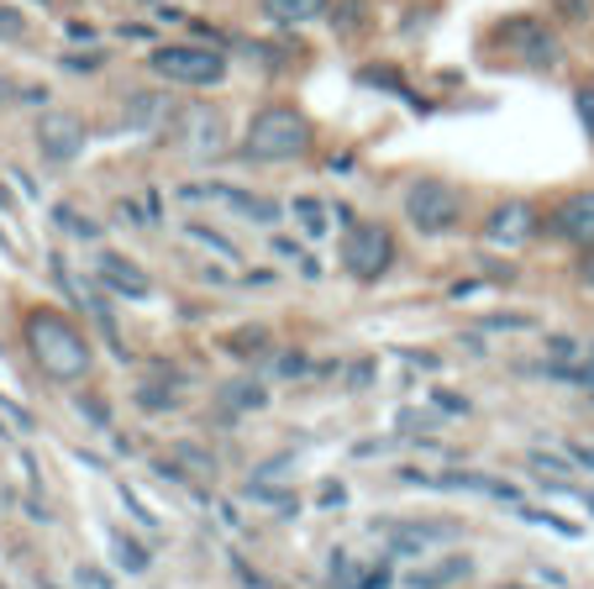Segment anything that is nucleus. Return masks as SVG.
<instances>
[{"label": "nucleus", "instance_id": "nucleus-16", "mask_svg": "<svg viewBox=\"0 0 594 589\" xmlns=\"http://www.w3.org/2000/svg\"><path fill=\"white\" fill-rule=\"evenodd\" d=\"M553 374H558V380L584 384V389L594 395V342H590V348H573V358H568L563 369H553Z\"/></svg>", "mask_w": 594, "mask_h": 589}, {"label": "nucleus", "instance_id": "nucleus-23", "mask_svg": "<svg viewBox=\"0 0 594 589\" xmlns=\"http://www.w3.org/2000/svg\"><path fill=\"white\" fill-rule=\"evenodd\" d=\"M573 106H579V121H584V132H590V137H594V89L584 85V89H579V95H573Z\"/></svg>", "mask_w": 594, "mask_h": 589}, {"label": "nucleus", "instance_id": "nucleus-1", "mask_svg": "<svg viewBox=\"0 0 594 589\" xmlns=\"http://www.w3.org/2000/svg\"><path fill=\"white\" fill-rule=\"evenodd\" d=\"M22 337H27L32 363H37V369H43L53 384H80L89 374V363H95L89 337L74 322H69L63 311H53V305H37V311H27Z\"/></svg>", "mask_w": 594, "mask_h": 589}, {"label": "nucleus", "instance_id": "nucleus-10", "mask_svg": "<svg viewBox=\"0 0 594 589\" xmlns=\"http://www.w3.org/2000/svg\"><path fill=\"white\" fill-rule=\"evenodd\" d=\"M553 237H563L573 248H594V190H579L553 211Z\"/></svg>", "mask_w": 594, "mask_h": 589}, {"label": "nucleus", "instance_id": "nucleus-12", "mask_svg": "<svg viewBox=\"0 0 594 589\" xmlns=\"http://www.w3.org/2000/svg\"><path fill=\"white\" fill-rule=\"evenodd\" d=\"M174 117V100L169 95H158V89H137V95H126V127L132 132H148V127H158V121Z\"/></svg>", "mask_w": 594, "mask_h": 589}, {"label": "nucleus", "instance_id": "nucleus-11", "mask_svg": "<svg viewBox=\"0 0 594 589\" xmlns=\"http://www.w3.org/2000/svg\"><path fill=\"white\" fill-rule=\"evenodd\" d=\"M95 274H100V279H106L111 290L132 294V300H143V294L153 290L148 274H143L137 264H126V259H117V253H100V259H95Z\"/></svg>", "mask_w": 594, "mask_h": 589}, {"label": "nucleus", "instance_id": "nucleus-27", "mask_svg": "<svg viewBox=\"0 0 594 589\" xmlns=\"http://www.w3.org/2000/svg\"><path fill=\"white\" fill-rule=\"evenodd\" d=\"M579 279H584V285L594 290V259H584V268H579Z\"/></svg>", "mask_w": 594, "mask_h": 589}, {"label": "nucleus", "instance_id": "nucleus-2", "mask_svg": "<svg viewBox=\"0 0 594 589\" xmlns=\"http://www.w3.org/2000/svg\"><path fill=\"white\" fill-rule=\"evenodd\" d=\"M305 147H311V121L300 117L295 106H264L258 117L247 121L242 158H253V164H290Z\"/></svg>", "mask_w": 594, "mask_h": 589}, {"label": "nucleus", "instance_id": "nucleus-15", "mask_svg": "<svg viewBox=\"0 0 594 589\" xmlns=\"http://www.w3.org/2000/svg\"><path fill=\"white\" fill-rule=\"evenodd\" d=\"M469 574H474V563H469V558H443V563H432V568H416L405 585H411V589H443V585L469 579Z\"/></svg>", "mask_w": 594, "mask_h": 589}, {"label": "nucleus", "instance_id": "nucleus-6", "mask_svg": "<svg viewBox=\"0 0 594 589\" xmlns=\"http://www.w3.org/2000/svg\"><path fill=\"white\" fill-rule=\"evenodd\" d=\"M174 147L190 158H216L227 147V121L216 106H184L174 117Z\"/></svg>", "mask_w": 594, "mask_h": 589}, {"label": "nucleus", "instance_id": "nucleus-25", "mask_svg": "<svg viewBox=\"0 0 594 589\" xmlns=\"http://www.w3.org/2000/svg\"><path fill=\"white\" fill-rule=\"evenodd\" d=\"M590 5H594V0H558V11L573 16V22H579V16H590Z\"/></svg>", "mask_w": 594, "mask_h": 589}, {"label": "nucleus", "instance_id": "nucleus-9", "mask_svg": "<svg viewBox=\"0 0 594 589\" xmlns=\"http://www.w3.org/2000/svg\"><path fill=\"white\" fill-rule=\"evenodd\" d=\"M37 147L48 164H74L85 153V121L69 117V111H48L37 121Z\"/></svg>", "mask_w": 594, "mask_h": 589}, {"label": "nucleus", "instance_id": "nucleus-24", "mask_svg": "<svg viewBox=\"0 0 594 589\" xmlns=\"http://www.w3.org/2000/svg\"><path fill=\"white\" fill-rule=\"evenodd\" d=\"M27 22H22V11H11V5H0V37H22Z\"/></svg>", "mask_w": 594, "mask_h": 589}, {"label": "nucleus", "instance_id": "nucleus-19", "mask_svg": "<svg viewBox=\"0 0 594 589\" xmlns=\"http://www.w3.org/2000/svg\"><path fill=\"white\" fill-rule=\"evenodd\" d=\"M184 232L195 237V242H206L210 253H221V259H227V264H238V248H232V242H227V237H216V232H206V227H184Z\"/></svg>", "mask_w": 594, "mask_h": 589}, {"label": "nucleus", "instance_id": "nucleus-8", "mask_svg": "<svg viewBox=\"0 0 594 589\" xmlns=\"http://www.w3.org/2000/svg\"><path fill=\"white\" fill-rule=\"evenodd\" d=\"M500 43H506V48L526 63V69H553V63H558V37L542 27V22H532V16L506 22V27H500Z\"/></svg>", "mask_w": 594, "mask_h": 589}, {"label": "nucleus", "instance_id": "nucleus-4", "mask_svg": "<svg viewBox=\"0 0 594 589\" xmlns=\"http://www.w3.org/2000/svg\"><path fill=\"white\" fill-rule=\"evenodd\" d=\"M458 216H463V195L447 184V179H416L411 190H405V221L426 237H443L458 227Z\"/></svg>", "mask_w": 594, "mask_h": 589}, {"label": "nucleus", "instance_id": "nucleus-5", "mask_svg": "<svg viewBox=\"0 0 594 589\" xmlns=\"http://www.w3.org/2000/svg\"><path fill=\"white\" fill-rule=\"evenodd\" d=\"M395 264V237H389L385 221H353L348 237H342V268L353 279H379Z\"/></svg>", "mask_w": 594, "mask_h": 589}, {"label": "nucleus", "instance_id": "nucleus-22", "mask_svg": "<svg viewBox=\"0 0 594 589\" xmlns=\"http://www.w3.org/2000/svg\"><path fill=\"white\" fill-rule=\"evenodd\" d=\"M264 342H268V337H264V332H258V326H253V332H238V337H232V353H242V358H247V353H258Z\"/></svg>", "mask_w": 594, "mask_h": 589}, {"label": "nucleus", "instance_id": "nucleus-14", "mask_svg": "<svg viewBox=\"0 0 594 589\" xmlns=\"http://www.w3.org/2000/svg\"><path fill=\"white\" fill-rule=\"evenodd\" d=\"M327 11V0H264V16L274 27H305Z\"/></svg>", "mask_w": 594, "mask_h": 589}, {"label": "nucleus", "instance_id": "nucleus-13", "mask_svg": "<svg viewBox=\"0 0 594 589\" xmlns=\"http://www.w3.org/2000/svg\"><path fill=\"white\" fill-rule=\"evenodd\" d=\"M374 537L395 542L400 553H416V548H426V542H447V537H458V527H421V521L400 527V521H389V527H374Z\"/></svg>", "mask_w": 594, "mask_h": 589}, {"label": "nucleus", "instance_id": "nucleus-28", "mask_svg": "<svg viewBox=\"0 0 594 589\" xmlns=\"http://www.w3.org/2000/svg\"><path fill=\"white\" fill-rule=\"evenodd\" d=\"M148 5H163V0H148Z\"/></svg>", "mask_w": 594, "mask_h": 589}, {"label": "nucleus", "instance_id": "nucleus-26", "mask_svg": "<svg viewBox=\"0 0 594 589\" xmlns=\"http://www.w3.org/2000/svg\"><path fill=\"white\" fill-rule=\"evenodd\" d=\"M357 589H389V568H379L374 579H363V585H357Z\"/></svg>", "mask_w": 594, "mask_h": 589}, {"label": "nucleus", "instance_id": "nucleus-3", "mask_svg": "<svg viewBox=\"0 0 594 589\" xmlns=\"http://www.w3.org/2000/svg\"><path fill=\"white\" fill-rule=\"evenodd\" d=\"M148 69L169 85H221L227 80V53L201 48V43H163L148 53Z\"/></svg>", "mask_w": 594, "mask_h": 589}, {"label": "nucleus", "instance_id": "nucleus-7", "mask_svg": "<svg viewBox=\"0 0 594 589\" xmlns=\"http://www.w3.org/2000/svg\"><path fill=\"white\" fill-rule=\"evenodd\" d=\"M536 232H542V221H536V206H526V201H506V206L489 211V221H484V242L506 248V253L526 248Z\"/></svg>", "mask_w": 594, "mask_h": 589}, {"label": "nucleus", "instance_id": "nucleus-18", "mask_svg": "<svg viewBox=\"0 0 594 589\" xmlns=\"http://www.w3.org/2000/svg\"><path fill=\"white\" fill-rule=\"evenodd\" d=\"M295 216H300V227H305L311 237L327 232V211L316 206V201H295Z\"/></svg>", "mask_w": 594, "mask_h": 589}, {"label": "nucleus", "instance_id": "nucleus-20", "mask_svg": "<svg viewBox=\"0 0 594 589\" xmlns=\"http://www.w3.org/2000/svg\"><path fill=\"white\" fill-rule=\"evenodd\" d=\"M227 400H232V406H253V411H258L268 395H264V384H232V389H227Z\"/></svg>", "mask_w": 594, "mask_h": 589}, {"label": "nucleus", "instance_id": "nucleus-17", "mask_svg": "<svg viewBox=\"0 0 594 589\" xmlns=\"http://www.w3.org/2000/svg\"><path fill=\"white\" fill-rule=\"evenodd\" d=\"M111 548H117V563L126 568V574H143V568H148V553H143L137 542H126V537H111Z\"/></svg>", "mask_w": 594, "mask_h": 589}, {"label": "nucleus", "instance_id": "nucleus-21", "mask_svg": "<svg viewBox=\"0 0 594 589\" xmlns=\"http://www.w3.org/2000/svg\"><path fill=\"white\" fill-rule=\"evenodd\" d=\"M59 221H63V232L85 237V242H89V237H95V232H100L95 221H85V216H74V211H69V206H59Z\"/></svg>", "mask_w": 594, "mask_h": 589}]
</instances>
